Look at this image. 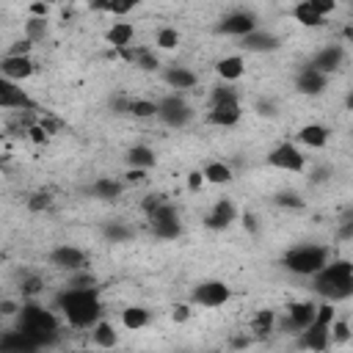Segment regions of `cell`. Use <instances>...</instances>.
<instances>
[{"label":"cell","mask_w":353,"mask_h":353,"mask_svg":"<svg viewBox=\"0 0 353 353\" xmlns=\"http://www.w3.org/2000/svg\"><path fill=\"white\" fill-rule=\"evenodd\" d=\"M179 353H190V350H179Z\"/></svg>","instance_id":"94428289"},{"label":"cell","mask_w":353,"mask_h":353,"mask_svg":"<svg viewBox=\"0 0 353 353\" xmlns=\"http://www.w3.org/2000/svg\"><path fill=\"white\" fill-rule=\"evenodd\" d=\"M221 102H240L237 88H234L232 83H218V85L210 91V105H221Z\"/></svg>","instance_id":"d590c367"},{"label":"cell","mask_w":353,"mask_h":353,"mask_svg":"<svg viewBox=\"0 0 353 353\" xmlns=\"http://www.w3.org/2000/svg\"><path fill=\"white\" fill-rule=\"evenodd\" d=\"M328 345H331V325H328V323L314 320L306 331H301V334H298V347H303V350L323 353Z\"/></svg>","instance_id":"7c38bea8"},{"label":"cell","mask_w":353,"mask_h":353,"mask_svg":"<svg viewBox=\"0 0 353 353\" xmlns=\"http://www.w3.org/2000/svg\"><path fill=\"white\" fill-rule=\"evenodd\" d=\"M350 334H353V331H350L347 320H334V323H331V342H339V345H342V342L350 339Z\"/></svg>","instance_id":"60d3db41"},{"label":"cell","mask_w":353,"mask_h":353,"mask_svg":"<svg viewBox=\"0 0 353 353\" xmlns=\"http://www.w3.org/2000/svg\"><path fill=\"white\" fill-rule=\"evenodd\" d=\"M232 298V287L226 281H199L193 290H190V303L196 306H204V309H218L223 303H229Z\"/></svg>","instance_id":"52a82bcc"},{"label":"cell","mask_w":353,"mask_h":353,"mask_svg":"<svg viewBox=\"0 0 353 353\" xmlns=\"http://www.w3.org/2000/svg\"><path fill=\"white\" fill-rule=\"evenodd\" d=\"M317 317V303L312 301H295L287 306V317H284V331L290 334H301L306 331Z\"/></svg>","instance_id":"30bf717a"},{"label":"cell","mask_w":353,"mask_h":353,"mask_svg":"<svg viewBox=\"0 0 353 353\" xmlns=\"http://www.w3.org/2000/svg\"><path fill=\"white\" fill-rule=\"evenodd\" d=\"M47 36V19H36V17H30L28 22H25V39L28 41H41Z\"/></svg>","instance_id":"74e56055"},{"label":"cell","mask_w":353,"mask_h":353,"mask_svg":"<svg viewBox=\"0 0 353 353\" xmlns=\"http://www.w3.org/2000/svg\"><path fill=\"white\" fill-rule=\"evenodd\" d=\"M30 47H33V41H28V39H22V41H14V44L6 50V55H11V58H19V55H30Z\"/></svg>","instance_id":"ee69618b"},{"label":"cell","mask_w":353,"mask_h":353,"mask_svg":"<svg viewBox=\"0 0 353 353\" xmlns=\"http://www.w3.org/2000/svg\"><path fill=\"white\" fill-rule=\"evenodd\" d=\"M342 36H345L347 41H353V25H345V28H342Z\"/></svg>","instance_id":"680465c9"},{"label":"cell","mask_w":353,"mask_h":353,"mask_svg":"<svg viewBox=\"0 0 353 353\" xmlns=\"http://www.w3.org/2000/svg\"><path fill=\"white\" fill-rule=\"evenodd\" d=\"M298 141L309 149H323L328 143V130L323 124H303L298 130Z\"/></svg>","instance_id":"484cf974"},{"label":"cell","mask_w":353,"mask_h":353,"mask_svg":"<svg viewBox=\"0 0 353 353\" xmlns=\"http://www.w3.org/2000/svg\"><path fill=\"white\" fill-rule=\"evenodd\" d=\"M91 339H94V345L102 347V350H113V347L119 345V334H116L113 323H108V320H99V323L91 328Z\"/></svg>","instance_id":"4316f807"},{"label":"cell","mask_w":353,"mask_h":353,"mask_svg":"<svg viewBox=\"0 0 353 353\" xmlns=\"http://www.w3.org/2000/svg\"><path fill=\"white\" fill-rule=\"evenodd\" d=\"M309 3H312V8H314L320 17H325L328 11H334V8H336V3H334V0H309Z\"/></svg>","instance_id":"681fc988"},{"label":"cell","mask_w":353,"mask_h":353,"mask_svg":"<svg viewBox=\"0 0 353 353\" xmlns=\"http://www.w3.org/2000/svg\"><path fill=\"white\" fill-rule=\"evenodd\" d=\"M157 119H160L165 127L182 130V127L190 124V119H193V108H190V102H188L182 94L171 91V94H165V97L157 99Z\"/></svg>","instance_id":"5b68a950"},{"label":"cell","mask_w":353,"mask_h":353,"mask_svg":"<svg viewBox=\"0 0 353 353\" xmlns=\"http://www.w3.org/2000/svg\"><path fill=\"white\" fill-rule=\"evenodd\" d=\"M0 108L3 110H36V102L11 80H0Z\"/></svg>","instance_id":"4fadbf2b"},{"label":"cell","mask_w":353,"mask_h":353,"mask_svg":"<svg viewBox=\"0 0 353 353\" xmlns=\"http://www.w3.org/2000/svg\"><path fill=\"white\" fill-rule=\"evenodd\" d=\"M132 229L127 226V223H121V221H110L108 226H105V237L110 240V243H127V240H132Z\"/></svg>","instance_id":"8d00e7d4"},{"label":"cell","mask_w":353,"mask_h":353,"mask_svg":"<svg viewBox=\"0 0 353 353\" xmlns=\"http://www.w3.org/2000/svg\"><path fill=\"white\" fill-rule=\"evenodd\" d=\"M171 320L174 323H188L190 320V303H176L174 312H171Z\"/></svg>","instance_id":"7dc6e473"},{"label":"cell","mask_w":353,"mask_h":353,"mask_svg":"<svg viewBox=\"0 0 353 353\" xmlns=\"http://www.w3.org/2000/svg\"><path fill=\"white\" fill-rule=\"evenodd\" d=\"M312 290L328 303L350 298L353 295V262L331 259L317 276H312Z\"/></svg>","instance_id":"3957f363"},{"label":"cell","mask_w":353,"mask_h":353,"mask_svg":"<svg viewBox=\"0 0 353 353\" xmlns=\"http://www.w3.org/2000/svg\"><path fill=\"white\" fill-rule=\"evenodd\" d=\"M149 226L152 234L160 240H176L182 234V223H179V212L171 201H163L152 215H149Z\"/></svg>","instance_id":"8992f818"},{"label":"cell","mask_w":353,"mask_h":353,"mask_svg":"<svg viewBox=\"0 0 353 353\" xmlns=\"http://www.w3.org/2000/svg\"><path fill=\"white\" fill-rule=\"evenodd\" d=\"M88 193H91L94 199H99V201H116V199H121V193H124V182H119V179H113V176H99V179L91 182Z\"/></svg>","instance_id":"7402d4cb"},{"label":"cell","mask_w":353,"mask_h":353,"mask_svg":"<svg viewBox=\"0 0 353 353\" xmlns=\"http://www.w3.org/2000/svg\"><path fill=\"white\" fill-rule=\"evenodd\" d=\"M130 116L152 119V116H157V102L154 99H143V97H132L130 99Z\"/></svg>","instance_id":"d6a6232c"},{"label":"cell","mask_w":353,"mask_h":353,"mask_svg":"<svg viewBox=\"0 0 353 353\" xmlns=\"http://www.w3.org/2000/svg\"><path fill=\"white\" fill-rule=\"evenodd\" d=\"M268 165L270 168H279V171H290V174H298V171H303L306 168V157L301 154V149L295 146V143H290V141H284V143H279V146H273L270 152H268Z\"/></svg>","instance_id":"ba28073f"},{"label":"cell","mask_w":353,"mask_h":353,"mask_svg":"<svg viewBox=\"0 0 353 353\" xmlns=\"http://www.w3.org/2000/svg\"><path fill=\"white\" fill-rule=\"evenodd\" d=\"M124 163H127L130 168L149 171V168L157 163V154H154V149H152V146H146V143H135V146H130V149H127Z\"/></svg>","instance_id":"603a6c76"},{"label":"cell","mask_w":353,"mask_h":353,"mask_svg":"<svg viewBox=\"0 0 353 353\" xmlns=\"http://www.w3.org/2000/svg\"><path fill=\"white\" fill-rule=\"evenodd\" d=\"M240 116H243L240 102H221V105H210L207 121L215 127H234L240 121Z\"/></svg>","instance_id":"44dd1931"},{"label":"cell","mask_w":353,"mask_h":353,"mask_svg":"<svg viewBox=\"0 0 353 353\" xmlns=\"http://www.w3.org/2000/svg\"><path fill=\"white\" fill-rule=\"evenodd\" d=\"M132 66H138V69H143V72H154V69H160V58H157L154 50H149V47H135V61H132Z\"/></svg>","instance_id":"836d02e7"},{"label":"cell","mask_w":353,"mask_h":353,"mask_svg":"<svg viewBox=\"0 0 353 353\" xmlns=\"http://www.w3.org/2000/svg\"><path fill=\"white\" fill-rule=\"evenodd\" d=\"M254 30H256V17H254L251 11H243V8L226 14V17L218 22V33H223V36H237V39H243V36H248V33H254Z\"/></svg>","instance_id":"8fae6325"},{"label":"cell","mask_w":353,"mask_h":353,"mask_svg":"<svg viewBox=\"0 0 353 353\" xmlns=\"http://www.w3.org/2000/svg\"><path fill=\"white\" fill-rule=\"evenodd\" d=\"M28 11H30V17H36V19H47V14H50V3H30Z\"/></svg>","instance_id":"f907efd6"},{"label":"cell","mask_w":353,"mask_h":353,"mask_svg":"<svg viewBox=\"0 0 353 353\" xmlns=\"http://www.w3.org/2000/svg\"><path fill=\"white\" fill-rule=\"evenodd\" d=\"M41 290H44V281H41V276H25V279H22V284H19V292H22V298H36Z\"/></svg>","instance_id":"ab89813d"},{"label":"cell","mask_w":353,"mask_h":353,"mask_svg":"<svg viewBox=\"0 0 353 353\" xmlns=\"http://www.w3.org/2000/svg\"><path fill=\"white\" fill-rule=\"evenodd\" d=\"M204 182H207V179H204V174H201V171H199V168H196V171H190V174H188V190H190V193H199V190H201V185H204Z\"/></svg>","instance_id":"bcb514c9"},{"label":"cell","mask_w":353,"mask_h":353,"mask_svg":"<svg viewBox=\"0 0 353 353\" xmlns=\"http://www.w3.org/2000/svg\"><path fill=\"white\" fill-rule=\"evenodd\" d=\"M146 179V171H141V168H127V174H124V182H143Z\"/></svg>","instance_id":"db71d44e"},{"label":"cell","mask_w":353,"mask_h":353,"mask_svg":"<svg viewBox=\"0 0 353 353\" xmlns=\"http://www.w3.org/2000/svg\"><path fill=\"white\" fill-rule=\"evenodd\" d=\"M121 325H124L127 331H141V328H146V325H149V309H143V306H127V309L121 312Z\"/></svg>","instance_id":"f1b7e54d"},{"label":"cell","mask_w":353,"mask_h":353,"mask_svg":"<svg viewBox=\"0 0 353 353\" xmlns=\"http://www.w3.org/2000/svg\"><path fill=\"white\" fill-rule=\"evenodd\" d=\"M201 174H204V179H207V182H212V185H229V182L234 179L232 168H229L226 163H221V160L207 163V165L201 168Z\"/></svg>","instance_id":"83f0119b"},{"label":"cell","mask_w":353,"mask_h":353,"mask_svg":"<svg viewBox=\"0 0 353 353\" xmlns=\"http://www.w3.org/2000/svg\"><path fill=\"white\" fill-rule=\"evenodd\" d=\"M325 85H328V74L312 69L309 63L301 66L298 74H295V88H298L301 94H306V97H317V94H323Z\"/></svg>","instance_id":"e0dca14e"},{"label":"cell","mask_w":353,"mask_h":353,"mask_svg":"<svg viewBox=\"0 0 353 353\" xmlns=\"http://www.w3.org/2000/svg\"><path fill=\"white\" fill-rule=\"evenodd\" d=\"M22 306H25V303H19V301H14V298H3V301H0V314H3V317H19Z\"/></svg>","instance_id":"b9f144b4"},{"label":"cell","mask_w":353,"mask_h":353,"mask_svg":"<svg viewBox=\"0 0 353 353\" xmlns=\"http://www.w3.org/2000/svg\"><path fill=\"white\" fill-rule=\"evenodd\" d=\"M215 72H218V77H221L223 83H234V80L243 77L245 63H243L240 55H226V58H221V61L215 63Z\"/></svg>","instance_id":"d4e9b609"},{"label":"cell","mask_w":353,"mask_h":353,"mask_svg":"<svg viewBox=\"0 0 353 353\" xmlns=\"http://www.w3.org/2000/svg\"><path fill=\"white\" fill-rule=\"evenodd\" d=\"M55 306L61 309V314L72 328H94L102 320V301L97 287H88V290L66 287L58 292Z\"/></svg>","instance_id":"6da1fadb"},{"label":"cell","mask_w":353,"mask_h":353,"mask_svg":"<svg viewBox=\"0 0 353 353\" xmlns=\"http://www.w3.org/2000/svg\"><path fill=\"white\" fill-rule=\"evenodd\" d=\"M292 17H295V22H301V25H306V28H320V25H325V17H320V14L312 8L309 0L298 3V6L292 8Z\"/></svg>","instance_id":"f546056e"},{"label":"cell","mask_w":353,"mask_h":353,"mask_svg":"<svg viewBox=\"0 0 353 353\" xmlns=\"http://www.w3.org/2000/svg\"><path fill=\"white\" fill-rule=\"evenodd\" d=\"M47 262H50L55 270L77 273V270H85V251L77 248V245L61 243V245H55V248L47 254Z\"/></svg>","instance_id":"9c48e42d"},{"label":"cell","mask_w":353,"mask_h":353,"mask_svg":"<svg viewBox=\"0 0 353 353\" xmlns=\"http://www.w3.org/2000/svg\"><path fill=\"white\" fill-rule=\"evenodd\" d=\"M328 248L325 245H317V243H301L295 248H290L284 256H281V265L295 273V276H317L325 265H328Z\"/></svg>","instance_id":"277c9868"},{"label":"cell","mask_w":353,"mask_h":353,"mask_svg":"<svg viewBox=\"0 0 353 353\" xmlns=\"http://www.w3.org/2000/svg\"><path fill=\"white\" fill-rule=\"evenodd\" d=\"M110 108H113V113H130V97H113Z\"/></svg>","instance_id":"f5cc1de1"},{"label":"cell","mask_w":353,"mask_h":353,"mask_svg":"<svg viewBox=\"0 0 353 353\" xmlns=\"http://www.w3.org/2000/svg\"><path fill=\"white\" fill-rule=\"evenodd\" d=\"M273 204H279V207H290V210H303V199H301V193H295V190H279L276 196H273Z\"/></svg>","instance_id":"f35d334b"},{"label":"cell","mask_w":353,"mask_h":353,"mask_svg":"<svg viewBox=\"0 0 353 353\" xmlns=\"http://www.w3.org/2000/svg\"><path fill=\"white\" fill-rule=\"evenodd\" d=\"M256 113H259V116L273 119V116H276V105H273L270 99H259V102H256Z\"/></svg>","instance_id":"816d5d0a"},{"label":"cell","mask_w":353,"mask_h":353,"mask_svg":"<svg viewBox=\"0 0 353 353\" xmlns=\"http://www.w3.org/2000/svg\"><path fill=\"white\" fill-rule=\"evenodd\" d=\"M336 237H339V240H353V212H347V215L339 221Z\"/></svg>","instance_id":"f6af8a7d"},{"label":"cell","mask_w":353,"mask_h":353,"mask_svg":"<svg viewBox=\"0 0 353 353\" xmlns=\"http://www.w3.org/2000/svg\"><path fill=\"white\" fill-rule=\"evenodd\" d=\"M91 8H94V11H108V14L121 17V14H127V11L135 8V0H94Z\"/></svg>","instance_id":"1f68e13d"},{"label":"cell","mask_w":353,"mask_h":353,"mask_svg":"<svg viewBox=\"0 0 353 353\" xmlns=\"http://www.w3.org/2000/svg\"><path fill=\"white\" fill-rule=\"evenodd\" d=\"M345 108H347V110H353V91L345 97Z\"/></svg>","instance_id":"91938a15"},{"label":"cell","mask_w":353,"mask_h":353,"mask_svg":"<svg viewBox=\"0 0 353 353\" xmlns=\"http://www.w3.org/2000/svg\"><path fill=\"white\" fill-rule=\"evenodd\" d=\"M163 80H165V85H168V88H174L176 94H182V91L193 88V85L199 83L196 72H190L188 66H176V63L163 69Z\"/></svg>","instance_id":"ffe728a7"},{"label":"cell","mask_w":353,"mask_h":353,"mask_svg":"<svg viewBox=\"0 0 353 353\" xmlns=\"http://www.w3.org/2000/svg\"><path fill=\"white\" fill-rule=\"evenodd\" d=\"M163 201H165V199H163V196H157V193L146 196V199H143V204H141V207H143V212H146V218H149V215H152V212H154V210H157Z\"/></svg>","instance_id":"c3c4849f"},{"label":"cell","mask_w":353,"mask_h":353,"mask_svg":"<svg viewBox=\"0 0 353 353\" xmlns=\"http://www.w3.org/2000/svg\"><path fill=\"white\" fill-rule=\"evenodd\" d=\"M234 221H237V207H234L229 199H218V201L212 204V210L204 215V226L212 229V232H223V229H229Z\"/></svg>","instance_id":"5bb4252c"},{"label":"cell","mask_w":353,"mask_h":353,"mask_svg":"<svg viewBox=\"0 0 353 353\" xmlns=\"http://www.w3.org/2000/svg\"><path fill=\"white\" fill-rule=\"evenodd\" d=\"M0 353H41V347L28 339L19 328H8L0 336Z\"/></svg>","instance_id":"d6986e66"},{"label":"cell","mask_w":353,"mask_h":353,"mask_svg":"<svg viewBox=\"0 0 353 353\" xmlns=\"http://www.w3.org/2000/svg\"><path fill=\"white\" fill-rule=\"evenodd\" d=\"M248 342H251L248 336H234V339H232V347H234V350H243V347H248Z\"/></svg>","instance_id":"6f0895ef"},{"label":"cell","mask_w":353,"mask_h":353,"mask_svg":"<svg viewBox=\"0 0 353 353\" xmlns=\"http://www.w3.org/2000/svg\"><path fill=\"white\" fill-rule=\"evenodd\" d=\"M50 193H33L30 199H28V210H33V212H41V210H47L50 207Z\"/></svg>","instance_id":"7bdbcfd3"},{"label":"cell","mask_w":353,"mask_h":353,"mask_svg":"<svg viewBox=\"0 0 353 353\" xmlns=\"http://www.w3.org/2000/svg\"><path fill=\"white\" fill-rule=\"evenodd\" d=\"M176 44H179V30H176V28L163 25V28L154 33V47H157V50H176Z\"/></svg>","instance_id":"e575fe53"},{"label":"cell","mask_w":353,"mask_h":353,"mask_svg":"<svg viewBox=\"0 0 353 353\" xmlns=\"http://www.w3.org/2000/svg\"><path fill=\"white\" fill-rule=\"evenodd\" d=\"M33 72H36V63L30 61V55H19V58L3 55V61H0V74H3V80L22 83V80H28Z\"/></svg>","instance_id":"2e32d148"},{"label":"cell","mask_w":353,"mask_h":353,"mask_svg":"<svg viewBox=\"0 0 353 353\" xmlns=\"http://www.w3.org/2000/svg\"><path fill=\"white\" fill-rule=\"evenodd\" d=\"M328 176H331V168H328V165H323V168H314V171H312V182H314V185L325 182Z\"/></svg>","instance_id":"9f6ffc18"},{"label":"cell","mask_w":353,"mask_h":353,"mask_svg":"<svg viewBox=\"0 0 353 353\" xmlns=\"http://www.w3.org/2000/svg\"><path fill=\"white\" fill-rule=\"evenodd\" d=\"M17 328L28 339H33L41 350L52 347L61 339V323H58V317L50 309H44L41 303H36V301H28L22 306V312L17 317Z\"/></svg>","instance_id":"7a4b0ae2"},{"label":"cell","mask_w":353,"mask_h":353,"mask_svg":"<svg viewBox=\"0 0 353 353\" xmlns=\"http://www.w3.org/2000/svg\"><path fill=\"white\" fill-rule=\"evenodd\" d=\"M240 47L248 50V52H276L281 47V39L276 33H270V30L256 28L254 33H248V36L240 39Z\"/></svg>","instance_id":"ac0fdd59"},{"label":"cell","mask_w":353,"mask_h":353,"mask_svg":"<svg viewBox=\"0 0 353 353\" xmlns=\"http://www.w3.org/2000/svg\"><path fill=\"white\" fill-rule=\"evenodd\" d=\"M132 36H135L132 22H113V25L108 28V33H105L108 44H110L116 52L124 50V47H130V44H132Z\"/></svg>","instance_id":"cb8c5ba5"},{"label":"cell","mask_w":353,"mask_h":353,"mask_svg":"<svg viewBox=\"0 0 353 353\" xmlns=\"http://www.w3.org/2000/svg\"><path fill=\"white\" fill-rule=\"evenodd\" d=\"M273 325H276V314H273L270 309H259V312L254 314V320H251L254 336H268V334L273 331Z\"/></svg>","instance_id":"4dcf8cb0"},{"label":"cell","mask_w":353,"mask_h":353,"mask_svg":"<svg viewBox=\"0 0 353 353\" xmlns=\"http://www.w3.org/2000/svg\"><path fill=\"white\" fill-rule=\"evenodd\" d=\"M243 226L251 232V234H256L259 232V223H256V215L254 212H243Z\"/></svg>","instance_id":"11a10c76"},{"label":"cell","mask_w":353,"mask_h":353,"mask_svg":"<svg viewBox=\"0 0 353 353\" xmlns=\"http://www.w3.org/2000/svg\"><path fill=\"white\" fill-rule=\"evenodd\" d=\"M342 61H345V47L342 44H325V47H320L312 55L309 66L317 69V72H323V74H331V72H336L342 66Z\"/></svg>","instance_id":"9a60e30c"},{"label":"cell","mask_w":353,"mask_h":353,"mask_svg":"<svg viewBox=\"0 0 353 353\" xmlns=\"http://www.w3.org/2000/svg\"><path fill=\"white\" fill-rule=\"evenodd\" d=\"M74 353H80V350H74Z\"/></svg>","instance_id":"6125c7cd"}]
</instances>
